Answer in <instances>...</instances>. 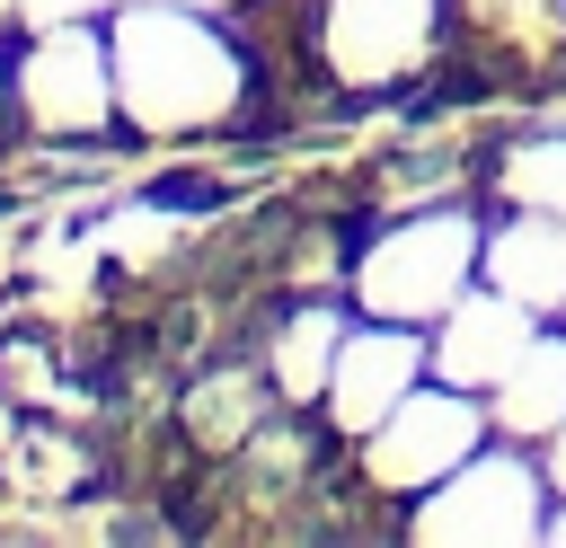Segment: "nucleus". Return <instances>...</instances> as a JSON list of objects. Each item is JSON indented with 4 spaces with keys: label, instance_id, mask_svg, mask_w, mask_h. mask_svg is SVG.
<instances>
[{
    "label": "nucleus",
    "instance_id": "obj_11",
    "mask_svg": "<svg viewBox=\"0 0 566 548\" xmlns=\"http://www.w3.org/2000/svg\"><path fill=\"white\" fill-rule=\"evenodd\" d=\"M345 309H327V301H301V309H283V327H274V345H265V389L283 398V407H318L327 398V371H336V345H345Z\"/></svg>",
    "mask_w": 566,
    "mask_h": 548
},
{
    "label": "nucleus",
    "instance_id": "obj_12",
    "mask_svg": "<svg viewBox=\"0 0 566 548\" xmlns=\"http://www.w3.org/2000/svg\"><path fill=\"white\" fill-rule=\"evenodd\" d=\"M495 194H504V203H531V212H566V133L513 141V150L495 159Z\"/></svg>",
    "mask_w": 566,
    "mask_h": 548
},
{
    "label": "nucleus",
    "instance_id": "obj_14",
    "mask_svg": "<svg viewBox=\"0 0 566 548\" xmlns=\"http://www.w3.org/2000/svg\"><path fill=\"white\" fill-rule=\"evenodd\" d=\"M557 336H566V309H557Z\"/></svg>",
    "mask_w": 566,
    "mask_h": 548
},
{
    "label": "nucleus",
    "instance_id": "obj_5",
    "mask_svg": "<svg viewBox=\"0 0 566 548\" xmlns=\"http://www.w3.org/2000/svg\"><path fill=\"white\" fill-rule=\"evenodd\" d=\"M478 442H495L486 398H478V389H451V380L424 371V380L363 433V477H371L380 495H424V486H442Z\"/></svg>",
    "mask_w": 566,
    "mask_h": 548
},
{
    "label": "nucleus",
    "instance_id": "obj_1",
    "mask_svg": "<svg viewBox=\"0 0 566 548\" xmlns=\"http://www.w3.org/2000/svg\"><path fill=\"white\" fill-rule=\"evenodd\" d=\"M106 53H115V124L142 133V141L221 133L256 97L248 44L203 9H115Z\"/></svg>",
    "mask_w": 566,
    "mask_h": 548
},
{
    "label": "nucleus",
    "instance_id": "obj_10",
    "mask_svg": "<svg viewBox=\"0 0 566 548\" xmlns=\"http://www.w3.org/2000/svg\"><path fill=\"white\" fill-rule=\"evenodd\" d=\"M486 424H495V442H522V451H539L566 424V336L557 327H539L531 354L486 389Z\"/></svg>",
    "mask_w": 566,
    "mask_h": 548
},
{
    "label": "nucleus",
    "instance_id": "obj_3",
    "mask_svg": "<svg viewBox=\"0 0 566 548\" xmlns=\"http://www.w3.org/2000/svg\"><path fill=\"white\" fill-rule=\"evenodd\" d=\"M9 115L35 141H97L115 133V53H106V18H62L35 27L9 62Z\"/></svg>",
    "mask_w": 566,
    "mask_h": 548
},
{
    "label": "nucleus",
    "instance_id": "obj_7",
    "mask_svg": "<svg viewBox=\"0 0 566 548\" xmlns=\"http://www.w3.org/2000/svg\"><path fill=\"white\" fill-rule=\"evenodd\" d=\"M548 318L539 309H522L513 292H495V283H469L433 327H424V371L433 380H451V389H495L522 354H531V336H539Z\"/></svg>",
    "mask_w": 566,
    "mask_h": 548
},
{
    "label": "nucleus",
    "instance_id": "obj_8",
    "mask_svg": "<svg viewBox=\"0 0 566 548\" xmlns=\"http://www.w3.org/2000/svg\"><path fill=\"white\" fill-rule=\"evenodd\" d=\"M424 380V327H398V318H354L345 345H336V371H327V424L345 442H363L407 389Z\"/></svg>",
    "mask_w": 566,
    "mask_h": 548
},
{
    "label": "nucleus",
    "instance_id": "obj_2",
    "mask_svg": "<svg viewBox=\"0 0 566 548\" xmlns=\"http://www.w3.org/2000/svg\"><path fill=\"white\" fill-rule=\"evenodd\" d=\"M478 256H486V221H478L469 203H424V212L380 221V230L354 247L345 301H354V318L433 327V318L478 283Z\"/></svg>",
    "mask_w": 566,
    "mask_h": 548
},
{
    "label": "nucleus",
    "instance_id": "obj_4",
    "mask_svg": "<svg viewBox=\"0 0 566 548\" xmlns=\"http://www.w3.org/2000/svg\"><path fill=\"white\" fill-rule=\"evenodd\" d=\"M548 504H557V486H548L539 451H522V442H478L442 486H424V495H416L407 539H424V548L495 539V548H504V539H539Z\"/></svg>",
    "mask_w": 566,
    "mask_h": 548
},
{
    "label": "nucleus",
    "instance_id": "obj_9",
    "mask_svg": "<svg viewBox=\"0 0 566 548\" xmlns=\"http://www.w3.org/2000/svg\"><path fill=\"white\" fill-rule=\"evenodd\" d=\"M478 283H495V292H513L522 309L557 318V309H566V212H531V203H504V221L486 230Z\"/></svg>",
    "mask_w": 566,
    "mask_h": 548
},
{
    "label": "nucleus",
    "instance_id": "obj_13",
    "mask_svg": "<svg viewBox=\"0 0 566 548\" xmlns=\"http://www.w3.org/2000/svg\"><path fill=\"white\" fill-rule=\"evenodd\" d=\"M539 468H548V486H557V495H566V424H557V433H548V442H539Z\"/></svg>",
    "mask_w": 566,
    "mask_h": 548
},
{
    "label": "nucleus",
    "instance_id": "obj_6",
    "mask_svg": "<svg viewBox=\"0 0 566 548\" xmlns=\"http://www.w3.org/2000/svg\"><path fill=\"white\" fill-rule=\"evenodd\" d=\"M442 35V0H310L301 44L336 88H398Z\"/></svg>",
    "mask_w": 566,
    "mask_h": 548
}]
</instances>
